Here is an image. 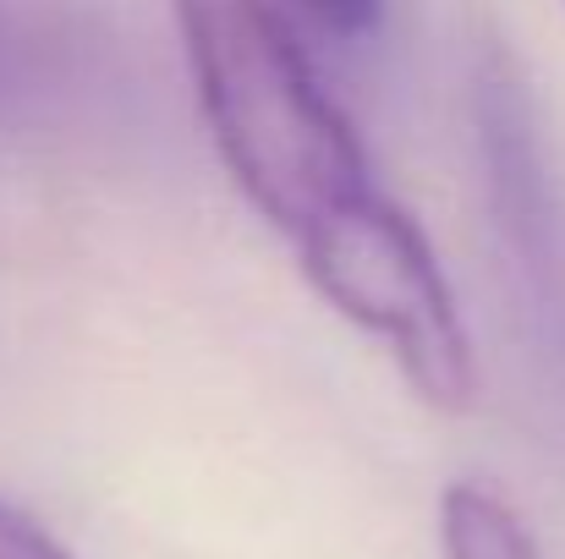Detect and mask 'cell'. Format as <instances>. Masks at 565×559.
Masks as SVG:
<instances>
[{
	"mask_svg": "<svg viewBox=\"0 0 565 559\" xmlns=\"http://www.w3.org/2000/svg\"><path fill=\"white\" fill-rule=\"evenodd\" d=\"M171 17L225 176L286 241L374 186L358 127L269 0H171Z\"/></svg>",
	"mask_w": 565,
	"mask_h": 559,
	"instance_id": "cell-1",
	"label": "cell"
},
{
	"mask_svg": "<svg viewBox=\"0 0 565 559\" xmlns=\"http://www.w3.org/2000/svg\"><path fill=\"white\" fill-rule=\"evenodd\" d=\"M291 247L308 286L390 352L423 406L467 411L478 400V357L450 280L423 225L390 192L363 186Z\"/></svg>",
	"mask_w": 565,
	"mask_h": 559,
	"instance_id": "cell-2",
	"label": "cell"
},
{
	"mask_svg": "<svg viewBox=\"0 0 565 559\" xmlns=\"http://www.w3.org/2000/svg\"><path fill=\"white\" fill-rule=\"evenodd\" d=\"M439 544L445 559H544L527 516L478 477H461L439 494Z\"/></svg>",
	"mask_w": 565,
	"mask_h": 559,
	"instance_id": "cell-4",
	"label": "cell"
},
{
	"mask_svg": "<svg viewBox=\"0 0 565 559\" xmlns=\"http://www.w3.org/2000/svg\"><path fill=\"white\" fill-rule=\"evenodd\" d=\"M297 33L358 50L384 28V0H269Z\"/></svg>",
	"mask_w": 565,
	"mask_h": 559,
	"instance_id": "cell-5",
	"label": "cell"
},
{
	"mask_svg": "<svg viewBox=\"0 0 565 559\" xmlns=\"http://www.w3.org/2000/svg\"><path fill=\"white\" fill-rule=\"evenodd\" d=\"M472 127L522 319L544 373L565 384V186L550 165L539 105L505 55H483L472 77Z\"/></svg>",
	"mask_w": 565,
	"mask_h": 559,
	"instance_id": "cell-3",
	"label": "cell"
},
{
	"mask_svg": "<svg viewBox=\"0 0 565 559\" xmlns=\"http://www.w3.org/2000/svg\"><path fill=\"white\" fill-rule=\"evenodd\" d=\"M0 559H72L28 510L0 499Z\"/></svg>",
	"mask_w": 565,
	"mask_h": 559,
	"instance_id": "cell-6",
	"label": "cell"
}]
</instances>
